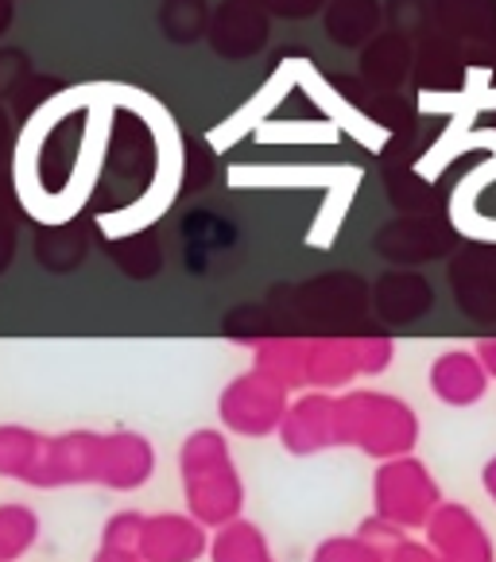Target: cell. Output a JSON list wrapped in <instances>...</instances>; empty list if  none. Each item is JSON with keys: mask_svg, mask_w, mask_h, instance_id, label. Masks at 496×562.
<instances>
[{"mask_svg": "<svg viewBox=\"0 0 496 562\" xmlns=\"http://www.w3.org/2000/svg\"><path fill=\"white\" fill-rule=\"evenodd\" d=\"M364 67H369V75L376 78V82H384V86L399 82V78L407 75V47L399 40L376 43V47L364 55Z\"/></svg>", "mask_w": 496, "mask_h": 562, "instance_id": "1", "label": "cell"}]
</instances>
